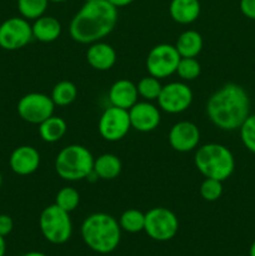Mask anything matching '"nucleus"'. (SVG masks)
<instances>
[{
	"label": "nucleus",
	"instance_id": "obj_1",
	"mask_svg": "<svg viewBox=\"0 0 255 256\" xmlns=\"http://www.w3.org/2000/svg\"><path fill=\"white\" fill-rule=\"evenodd\" d=\"M118 22V9L108 0L85 2L69 25V34L79 44L100 42L114 30Z\"/></svg>",
	"mask_w": 255,
	"mask_h": 256
},
{
	"label": "nucleus",
	"instance_id": "obj_2",
	"mask_svg": "<svg viewBox=\"0 0 255 256\" xmlns=\"http://www.w3.org/2000/svg\"><path fill=\"white\" fill-rule=\"evenodd\" d=\"M250 112L246 90L235 82H228L216 90L206 102V115L219 129L232 132L242 126Z\"/></svg>",
	"mask_w": 255,
	"mask_h": 256
},
{
	"label": "nucleus",
	"instance_id": "obj_3",
	"mask_svg": "<svg viewBox=\"0 0 255 256\" xmlns=\"http://www.w3.org/2000/svg\"><path fill=\"white\" fill-rule=\"evenodd\" d=\"M84 244L98 254H110L122 240L119 222L106 212H94L85 218L80 228Z\"/></svg>",
	"mask_w": 255,
	"mask_h": 256
},
{
	"label": "nucleus",
	"instance_id": "obj_4",
	"mask_svg": "<svg viewBox=\"0 0 255 256\" xmlns=\"http://www.w3.org/2000/svg\"><path fill=\"white\" fill-rule=\"evenodd\" d=\"M195 168L205 178L225 182L235 170V159L229 148L218 142L199 146L194 156Z\"/></svg>",
	"mask_w": 255,
	"mask_h": 256
},
{
	"label": "nucleus",
	"instance_id": "obj_5",
	"mask_svg": "<svg viewBox=\"0 0 255 256\" xmlns=\"http://www.w3.org/2000/svg\"><path fill=\"white\" fill-rule=\"evenodd\" d=\"M94 156L88 148L79 144L65 146L55 158V172L66 182L84 180L92 172Z\"/></svg>",
	"mask_w": 255,
	"mask_h": 256
},
{
	"label": "nucleus",
	"instance_id": "obj_6",
	"mask_svg": "<svg viewBox=\"0 0 255 256\" xmlns=\"http://www.w3.org/2000/svg\"><path fill=\"white\" fill-rule=\"evenodd\" d=\"M69 214L56 204L42 209L39 216V228L46 242L54 245L69 242L72 235V222Z\"/></svg>",
	"mask_w": 255,
	"mask_h": 256
},
{
	"label": "nucleus",
	"instance_id": "obj_7",
	"mask_svg": "<svg viewBox=\"0 0 255 256\" xmlns=\"http://www.w3.org/2000/svg\"><path fill=\"white\" fill-rule=\"evenodd\" d=\"M179 230L178 216L164 206H156L145 212L144 232L155 242H169Z\"/></svg>",
	"mask_w": 255,
	"mask_h": 256
},
{
	"label": "nucleus",
	"instance_id": "obj_8",
	"mask_svg": "<svg viewBox=\"0 0 255 256\" xmlns=\"http://www.w3.org/2000/svg\"><path fill=\"white\" fill-rule=\"evenodd\" d=\"M55 104L52 98L42 92H29L20 98L16 110L19 116L29 124L39 125L54 115Z\"/></svg>",
	"mask_w": 255,
	"mask_h": 256
},
{
	"label": "nucleus",
	"instance_id": "obj_9",
	"mask_svg": "<svg viewBox=\"0 0 255 256\" xmlns=\"http://www.w3.org/2000/svg\"><path fill=\"white\" fill-rule=\"evenodd\" d=\"M180 55L175 45L158 44L149 52L146 56V70L149 75L165 79L175 74L178 64L180 62Z\"/></svg>",
	"mask_w": 255,
	"mask_h": 256
},
{
	"label": "nucleus",
	"instance_id": "obj_10",
	"mask_svg": "<svg viewBox=\"0 0 255 256\" xmlns=\"http://www.w3.org/2000/svg\"><path fill=\"white\" fill-rule=\"evenodd\" d=\"M130 129L132 125H130L128 110L112 105L102 112L98 122V132L100 136L106 142H119L126 136Z\"/></svg>",
	"mask_w": 255,
	"mask_h": 256
},
{
	"label": "nucleus",
	"instance_id": "obj_11",
	"mask_svg": "<svg viewBox=\"0 0 255 256\" xmlns=\"http://www.w3.org/2000/svg\"><path fill=\"white\" fill-rule=\"evenodd\" d=\"M32 39V25L22 16H12L0 24V48L9 52L22 49Z\"/></svg>",
	"mask_w": 255,
	"mask_h": 256
},
{
	"label": "nucleus",
	"instance_id": "obj_12",
	"mask_svg": "<svg viewBox=\"0 0 255 256\" xmlns=\"http://www.w3.org/2000/svg\"><path fill=\"white\" fill-rule=\"evenodd\" d=\"M194 94L188 84L182 82H172L162 85L158 98V105L168 114H180L192 105Z\"/></svg>",
	"mask_w": 255,
	"mask_h": 256
},
{
	"label": "nucleus",
	"instance_id": "obj_13",
	"mask_svg": "<svg viewBox=\"0 0 255 256\" xmlns=\"http://www.w3.org/2000/svg\"><path fill=\"white\" fill-rule=\"evenodd\" d=\"M130 125L140 132H150L156 129L162 122L160 109L152 102H136L129 110Z\"/></svg>",
	"mask_w": 255,
	"mask_h": 256
},
{
	"label": "nucleus",
	"instance_id": "obj_14",
	"mask_svg": "<svg viewBox=\"0 0 255 256\" xmlns=\"http://www.w3.org/2000/svg\"><path fill=\"white\" fill-rule=\"evenodd\" d=\"M169 144L175 152H189L198 148L200 142V130L194 122H179L174 124L168 135Z\"/></svg>",
	"mask_w": 255,
	"mask_h": 256
},
{
	"label": "nucleus",
	"instance_id": "obj_15",
	"mask_svg": "<svg viewBox=\"0 0 255 256\" xmlns=\"http://www.w3.org/2000/svg\"><path fill=\"white\" fill-rule=\"evenodd\" d=\"M9 165L12 172L20 176L34 174L40 166V152L32 145L18 146L10 155Z\"/></svg>",
	"mask_w": 255,
	"mask_h": 256
},
{
	"label": "nucleus",
	"instance_id": "obj_16",
	"mask_svg": "<svg viewBox=\"0 0 255 256\" xmlns=\"http://www.w3.org/2000/svg\"><path fill=\"white\" fill-rule=\"evenodd\" d=\"M116 52L110 44L96 42L89 45L86 50V62L92 69L99 72L110 70L116 62Z\"/></svg>",
	"mask_w": 255,
	"mask_h": 256
},
{
	"label": "nucleus",
	"instance_id": "obj_17",
	"mask_svg": "<svg viewBox=\"0 0 255 256\" xmlns=\"http://www.w3.org/2000/svg\"><path fill=\"white\" fill-rule=\"evenodd\" d=\"M138 96L136 85L128 79L116 80L108 92L110 105L125 110H129L138 102Z\"/></svg>",
	"mask_w": 255,
	"mask_h": 256
},
{
	"label": "nucleus",
	"instance_id": "obj_18",
	"mask_svg": "<svg viewBox=\"0 0 255 256\" xmlns=\"http://www.w3.org/2000/svg\"><path fill=\"white\" fill-rule=\"evenodd\" d=\"M202 6L199 0H172L169 12L175 22L188 25L194 22L199 18Z\"/></svg>",
	"mask_w": 255,
	"mask_h": 256
},
{
	"label": "nucleus",
	"instance_id": "obj_19",
	"mask_svg": "<svg viewBox=\"0 0 255 256\" xmlns=\"http://www.w3.org/2000/svg\"><path fill=\"white\" fill-rule=\"evenodd\" d=\"M32 38L38 42H52L59 39L62 35V24L59 20L54 16L49 15H42L34 20V24L32 25Z\"/></svg>",
	"mask_w": 255,
	"mask_h": 256
},
{
	"label": "nucleus",
	"instance_id": "obj_20",
	"mask_svg": "<svg viewBox=\"0 0 255 256\" xmlns=\"http://www.w3.org/2000/svg\"><path fill=\"white\" fill-rule=\"evenodd\" d=\"M122 169V160L115 154L105 152L94 159L92 172L102 180H114L120 175Z\"/></svg>",
	"mask_w": 255,
	"mask_h": 256
},
{
	"label": "nucleus",
	"instance_id": "obj_21",
	"mask_svg": "<svg viewBox=\"0 0 255 256\" xmlns=\"http://www.w3.org/2000/svg\"><path fill=\"white\" fill-rule=\"evenodd\" d=\"M204 40L196 30H185L178 36L175 48L182 58H196L202 52Z\"/></svg>",
	"mask_w": 255,
	"mask_h": 256
},
{
	"label": "nucleus",
	"instance_id": "obj_22",
	"mask_svg": "<svg viewBox=\"0 0 255 256\" xmlns=\"http://www.w3.org/2000/svg\"><path fill=\"white\" fill-rule=\"evenodd\" d=\"M38 130H39V135L42 140H44L45 142H49V144H52V142H59L60 139L64 138V135L66 134L68 125L62 118L52 115L46 120L40 122Z\"/></svg>",
	"mask_w": 255,
	"mask_h": 256
},
{
	"label": "nucleus",
	"instance_id": "obj_23",
	"mask_svg": "<svg viewBox=\"0 0 255 256\" xmlns=\"http://www.w3.org/2000/svg\"><path fill=\"white\" fill-rule=\"evenodd\" d=\"M50 98L54 102L55 106H68L78 98L76 85L69 80H62L52 88Z\"/></svg>",
	"mask_w": 255,
	"mask_h": 256
},
{
	"label": "nucleus",
	"instance_id": "obj_24",
	"mask_svg": "<svg viewBox=\"0 0 255 256\" xmlns=\"http://www.w3.org/2000/svg\"><path fill=\"white\" fill-rule=\"evenodd\" d=\"M119 225L122 230L136 234V232H144L145 226V214L138 209H128L120 215Z\"/></svg>",
	"mask_w": 255,
	"mask_h": 256
},
{
	"label": "nucleus",
	"instance_id": "obj_25",
	"mask_svg": "<svg viewBox=\"0 0 255 256\" xmlns=\"http://www.w3.org/2000/svg\"><path fill=\"white\" fill-rule=\"evenodd\" d=\"M49 0H18V10L26 20H36L45 14Z\"/></svg>",
	"mask_w": 255,
	"mask_h": 256
},
{
	"label": "nucleus",
	"instance_id": "obj_26",
	"mask_svg": "<svg viewBox=\"0 0 255 256\" xmlns=\"http://www.w3.org/2000/svg\"><path fill=\"white\" fill-rule=\"evenodd\" d=\"M162 82H160V79L158 78L152 76H144L139 80V82L136 84L138 94L139 96H142V99L146 100V102H154V100H158L159 98L160 92H162Z\"/></svg>",
	"mask_w": 255,
	"mask_h": 256
},
{
	"label": "nucleus",
	"instance_id": "obj_27",
	"mask_svg": "<svg viewBox=\"0 0 255 256\" xmlns=\"http://www.w3.org/2000/svg\"><path fill=\"white\" fill-rule=\"evenodd\" d=\"M80 202V194L75 188L65 186L58 192L55 196V202L58 206L62 208V210L68 212H72L79 206Z\"/></svg>",
	"mask_w": 255,
	"mask_h": 256
},
{
	"label": "nucleus",
	"instance_id": "obj_28",
	"mask_svg": "<svg viewBox=\"0 0 255 256\" xmlns=\"http://www.w3.org/2000/svg\"><path fill=\"white\" fill-rule=\"evenodd\" d=\"M200 72L202 65L195 58H180L175 74H178V76L184 82H192L199 78Z\"/></svg>",
	"mask_w": 255,
	"mask_h": 256
},
{
	"label": "nucleus",
	"instance_id": "obj_29",
	"mask_svg": "<svg viewBox=\"0 0 255 256\" xmlns=\"http://www.w3.org/2000/svg\"><path fill=\"white\" fill-rule=\"evenodd\" d=\"M200 195L205 202H216L222 195V182L205 178L200 185Z\"/></svg>",
	"mask_w": 255,
	"mask_h": 256
},
{
	"label": "nucleus",
	"instance_id": "obj_30",
	"mask_svg": "<svg viewBox=\"0 0 255 256\" xmlns=\"http://www.w3.org/2000/svg\"><path fill=\"white\" fill-rule=\"evenodd\" d=\"M240 130V139L250 152L255 154V114L249 115L242 122Z\"/></svg>",
	"mask_w": 255,
	"mask_h": 256
},
{
	"label": "nucleus",
	"instance_id": "obj_31",
	"mask_svg": "<svg viewBox=\"0 0 255 256\" xmlns=\"http://www.w3.org/2000/svg\"><path fill=\"white\" fill-rule=\"evenodd\" d=\"M12 228H14V222L12 216L6 214H0V235L5 238L12 232Z\"/></svg>",
	"mask_w": 255,
	"mask_h": 256
},
{
	"label": "nucleus",
	"instance_id": "obj_32",
	"mask_svg": "<svg viewBox=\"0 0 255 256\" xmlns=\"http://www.w3.org/2000/svg\"><path fill=\"white\" fill-rule=\"evenodd\" d=\"M240 12L248 19L255 20V0H240Z\"/></svg>",
	"mask_w": 255,
	"mask_h": 256
},
{
	"label": "nucleus",
	"instance_id": "obj_33",
	"mask_svg": "<svg viewBox=\"0 0 255 256\" xmlns=\"http://www.w3.org/2000/svg\"><path fill=\"white\" fill-rule=\"evenodd\" d=\"M108 2H109L112 6H115L118 9V8L128 6V5H130L132 2H134L135 0H108Z\"/></svg>",
	"mask_w": 255,
	"mask_h": 256
},
{
	"label": "nucleus",
	"instance_id": "obj_34",
	"mask_svg": "<svg viewBox=\"0 0 255 256\" xmlns=\"http://www.w3.org/2000/svg\"><path fill=\"white\" fill-rule=\"evenodd\" d=\"M6 252V242H5V238L0 235V256H5Z\"/></svg>",
	"mask_w": 255,
	"mask_h": 256
},
{
	"label": "nucleus",
	"instance_id": "obj_35",
	"mask_svg": "<svg viewBox=\"0 0 255 256\" xmlns=\"http://www.w3.org/2000/svg\"><path fill=\"white\" fill-rule=\"evenodd\" d=\"M22 256H48V255L44 254V252H29Z\"/></svg>",
	"mask_w": 255,
	"mask_h": 256
},
{
	"label": "nucleus",
	"instance_id": "obj_36",
	"mask_svg": "<svg viewBox=\"0 0 255 256\" xmlns=\"http://www.w3.org/2000/svg\"><path fill=\"white\" fill-rule=\"evenodd\" d=\"M248 256H255V240L252 242V244L250 245V249H249V255Z\"/></svg>",
	"mask_w": 255,
	"mask_h": 256
},
{
	"label": "nucleus",
	"instance_id": "obj_37",
	"mask_svg": "<svg viewBox=\"0 0 255 256\" xmlns=\"http://www.w3.org/2000/svg\"><path fill=\"white\" fill-rule=\"evenodd\" d=\"M49 2H68V0H49Z\"/></svg>",
	"mask_w": 255,
	"mask_h": 256
},
{
	"label": "nucleus",
	"instance_id": "obj_38",
	"mask_svg": "<svg viewBox=\"0 0 255 256\" xmlns=\"http://www.w3.org/2000/svg\"><path fill=\"white\" fill-rule=\"evenodd\" d=\"M2 172H0V188H2Z\"/></svg>",
	"mask_w": 255,
	"mask_h": 256
},
{
	"label": "nucleus",
	"instance_id": "obj_39",
	"mask_svg": "<svg viewBox=\"0 0 255 256\" xmlns=\"http://www.w3.org/2000/svg\"><path fill=\"white\" fill-rule=\"evenodd\" d=\"M235 256H246V255H235Z\"/></svg>",
	"mask_w": 255,
	"mask_h": 256
},
{
	"label": "nucleus",
	"instance_id": "obj_40",
	"mask_svg": "<svg viewBox=\"0 0 255 256\" xmlns=\"http://www.w3.org/2000/svg\"><path fill=\"white\" fill-rule=\"evenodd\" d=\"M85 2H90V0H85Z\"/></svg>",
	"mask_w": 255,
	"mask_h": 256
}]
</instances>
